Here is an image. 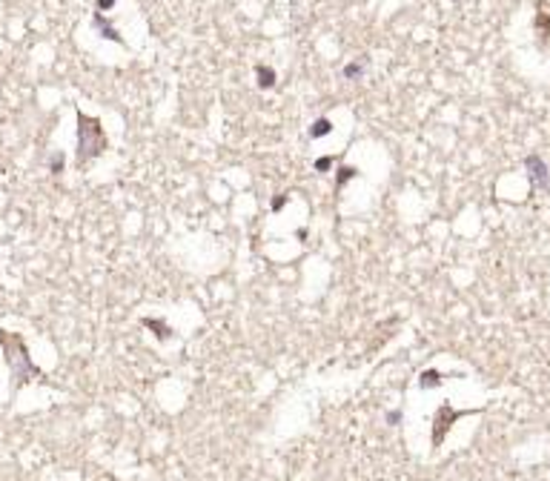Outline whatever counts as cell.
Instances as JSON below:
<instances>
[{
    "mask_svg": "<svg viewBox=\"0 0 550 481\" xmlns=\"http://www.w3.org/2000/svg\"><path fill=\"white\" fill-rule=\"evenodd\" d=\"M78 138H80V149H78V160H92L98 158L100 152L106 149V138H103V129H100L98 121H92L86 115H78Z\"/></svg>",
    "mask_w": 550,
    "mask_h": 481,
    "instance_id": "cell-1",
    "label": "cell"
},
{
    "mask_svg": "<svg viewBox=\"0 0 550 481\" xmlns=\"http://www.w3.org/2000/svg\"><path fill=\"white\" fill-rule=\"evenodd\" d=\"M353 175H355V169L344 166V169H341V175H338V187H344V181H347V178H353Z\"/></svg>",
    "mask_w": 550,
    "mask_h": 481,
    "instance_id": "cell-5",
    "label": "cell"
},
{
    "mask_svg": "<svg viewBox=\"0 0 550 481\" xmlns=\"http://www.w3.org/2000/svg\"><path fill=\"white\" fill-rule=\"evenodd\" d=\"M329 163H333V160H329V158H321V160H318V163H315V166H318V169H327Z\"/></svg>",
    "mask_w": 550,
    "mask_h": 481,
    "instance_id": "cell-7",
    "label": "cell"
},
{
    "mask_svg": "<svg viewBox=\"0 0 550 481\" xmlns=\"http://www.w3.org/2000/svg\"><path fill=\"white\" fill-rule=\"evenodd\" d=\"M361 72H364L361 63H347V66H344V78H347V80H353V78H358Z\"/></svg>",
    "mask_w": 550,
    "mask_h": 481,
    "instance_id": "cell-4",
    "label": "cell"
},
{
    "mask_svg": "<svg viewBox=\"0 0 550 481\" xmlns=\"http://www.w3.org/2000/svg\"><path fill=\"white\" fill-rule=\"evenodd\" d=\"M112 3H115V0H98V9L103 12V9H109V6H112Z\"/></svg>",
    "mask_w": 550,
    "mask_h": 481,
    "instance_id": "cell-6",
    "label": "cell"
},
{
    "mask_svg": "<svg viewBox=\"0 0 550 481\" xmlns=\"http://www.w3.org/2000/svg\"><path fill=\"white\" fill-rule=\"evenodd\" d=\"M329 129H333V124H329L327 117H318V121H315V126L310 129V138H324Z\"/></svg>",
    "mask_w": 550,
    "mask_h": 481,
    "instance_id": "cell-2",
    "label": "cell"
},
{
    "mask_svg": "<svg viewBox=\"0 0 550 481\" xmlns=\"http://www.w3.org/2000/svg\"><path fill=\"white\" fill-rule=\"evenodd\" d=\"M258 83L264 86V89H269L275 83V72L272 69H264V66H258Z\"/></svg>",
    "mask_w": 550,
    "mask_h": 481,
    "instance_id": "cell-3",
    "label": "cell"
}]
</instances>
